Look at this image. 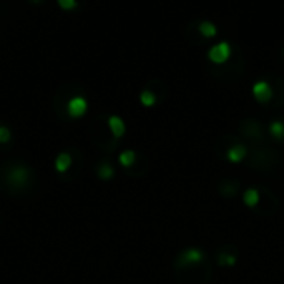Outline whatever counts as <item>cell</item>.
<instances>
[{
    "instance_id": "11",
    "label": "cell",
    "mask_w": 284,
    "mask_h": 284,
    "mask_svg": "<svg viewBox=\"0 0 284 284\" xmlns=\"http://www.w3.org/2000/svg\"><path fill=\"white\" fill-rule=\"evenodd\" d=\"M70 155H67V153H62L60 157H58L57 160V169L58 171H65V169L70 166Z\"/></svg>"
},
{
    "instance_id": "12",
    "label": "cell",
    "mask_w": 284,
    "mask_h": 284,
    "mask_svg": "<svg viewBox=\"0 0 284 284\" xmlns=\"http://www.w3.org/2000/svg\"><path fill=\"white\" fill-rule=\"evenodd\" d=\"M120 162L122 164H125V166H130V164L135 162V153L133 151H123L120 155Z\"/></svg>"
},
{
    "instance_id": "14",
    "label": "cell",
    "mask_w": 284,
    "mask_h": 284,
    "mask_svg": "<svg viewBox=\"0 0 284 284\" xmlns=\"http://www.w3.org/2000/svg\"><path fill=\"white\" fill-rule=\"evenodd\" d=\"M219 263L228 264V266H233V264L236 263V258L233 254H221V256H219Z\"/></svg>"
},
{
    "instance_id": "1",
    "label": "cell",
    "mask_w": 284,
    "mask_h": 284,
    "mask_svg": "<svg viewBox=\"0 0 284 284\" xmlns=\"http://www.w3.org/2000/svg\"><path fill=\"white\" fill-rule=\"evenodd\" d=\"M230 53H231L230 43H228V42H219V43L214 45V47L209 48L208 57H209V60L214 62V63H223L224 60H228Z\"/></svg>"
},
{
    "instance_id": "16",
    "label": "cell",
    "mask_w": 284,
    "mask_h": 284,
    "mask_svg": "<svg viewBox=\"0 0 284 284\" xmlns=\"http://www.w3.org/2000/svg\"><path fill=\"white\" fill-rule=\"evenodd\" d=\"M8 138H10V135H8V130L2 126V128H0V141L3 143V141H7Z\"/></svg>"
},
{
    "instance_id": "2",
    "label": "cell",
    "mask_w": 284,
    "mask_h": 284,
    "mask_svg": "<svg viewBox=\"0 0 284 284\" xmlns=\"http://www.w3.org/2000/svg\"><path fill=\"white\" fill-rule=\"evenodd\" d=\"M253 95L256 100H259V102H268L273 95V90L268 81H258V83H254V86H253Z\"/></svg>"
},
{
    "instance_id": "8",
    "label": "cell",
    "mask_w": 284,
    "mask_h": 284,
    "mask_svg": "<svg viewBox=\"0 0 284 284\" xmlns=\"http://www.w3.org/2000/svg\"><path fill=\"white\" fill-rule=\"evenodd\" d=\"M269 131H271V135L274 136V138L278 140H283L284 138V123L283 122H273L271 126H269Z\"/></svg>"
},
{
    "instance_id": "13",
    "label": "cell",
    "mask_w": 284,
    "mask_h": 284,
    "mask_svg": "<svg viewBox=\"0 0 284 284\" xmlns=\"http://www.w3.org/2000/svg\"><path fill=\"white\" fill-rule=\"evenodd\" d=\"M141 103L146 105V107H151V105L155 103V93H151V91L145 90L143 93H141Z\"/></svg>"
},
{
    "instance_id": "7",
    "label": "cell",
    "mask_w": 284,
    "mask_h": 284,
    "mask_svg": "<svg viewBox=\"0 0 284 284\" xmlns=\"http://www.w3.org/2000/svg\"><path fill=\"white\" fill-rule=\"evenodd\" d=\"M243 200H244V203L248 204V206L258 204V201H259L258 190H254V188H249V190H246L244 191V196H243Z\"/></svg>"
},
{
    "instance_id": "10",
    "label": "cell",
    "mask_w": 284,
    "mask_h": 284,
    "mask_svg": "<svg viewBox=\"0 0 284 284\" xmlns=\"http://www.w3.org/2000/svg\"><path fill=\"white\" fill-rule=\"evenodd\" d=\"M10 180L13 183H17V185H22V183L27 180V171H25L24 168H17L15 171H13L12 175H10Z\"/></svg>"
},
{
    "instance_id": "9",
    "label": "cell",
    "mask_w": 284,
    "mask_h": 284,
    "mask_svg": "<svg viewBox=\"0 0 284 284\" xmlns=\"http://www.w3.org/2000/svg\"><path fill=\"white\" fill-rule=\"evenodd\" d=\"M200 32L204 37H214V35H216V27H214V24H211V22L204 20V22H201V24H200Z\"/></svg>"
},
{
    "instance_id": "4",
    "label": "cell",
    "mask_w": 284,
    "mask_h": 284,
    "mask_svg": "<svg viewBox=\"0 0 284 284\" xmlns=\"http://www.w3.org/2000/svg\"><path fill=\"white\" fill-rule=\"evenodd\" d=\"M86 110V102L83 98H73L68 105V112L72 117H81Z\"/></svg>"
},
{
    "instance_id": "15",
    "label": "cell",
    "mask_w": 284,
    "mask_h": 284,
    "mask_svg": "<svg viewBox=\"0 0 284 284\" xmlns=\"http://www.w3.org/2000/svg\"><path fill=\"white\" fill-rule=\"evenodd\" d=\"M112 175H113V169H112V166H110L108 163L102 164V168H100V176H102V178H110Z\"/></svg>"
},
{
    "instance_id": "6",
    "label": "cell",
    "mask_w": 284,
    "mask_h": 284,
    "mask_svg": "<svg viewBox=\"0 0 284 284\" xmlns=\"http://www.w3.org/2000/svg\"><path fill=\"white\" fill-rule=\"evenodd\" d=\"M110 128H112V131L115 133V136H122L123 133H125V123H123L122 118H118V117L110 118Z\"/></svg>"
},
{
    "instance_id": "3",
    "label": "cell",
    "mask_w": 284,
    "mask_h": 284,
    "mask_svg": "<svg viewBox=\"0 0 284 284\" xmlns=\"http://www.w3.org/2000/svg\"><path fill=\"white\" fill-rule=\"evenodd\" d=\"M203 258V253H201L200 249H186L183 251L180 254V258H178V264H183V266H186V264H191V263H196V261H200Z\"/></svg>"
},
{
    "instance_id": "17",
    "label": "cell",
    "mask_w": 284,
    "mask_h": 284,
    "mask_svg": "<svg viewBox=\"0 0 284 284\" xmlns=\"http://www.w3.org/2000/svg\"><path fill=\"white\" fill-rule=\"evenodd\" d=\"M60 5L63 8H72L75 7V2H73V0H60Z\"/></svg>"
},
{
    "instance_id": "5",
    "label": "cell",
    "mask_w": 284,
    "mask_h": 284,
    "mask_svg": "<svg viewBox=\"0 0 284 284\" xmlns=\"http://www.w3.org/2000/svg\"><path fill=\"white\" fill-rule=\"evenodd\" d=\"M226 157H228V160H230V162H233V163L241 162V160L246 157V146H243V145L231 146V148L228 150Z\"/></svg>"
}]
</instances>
